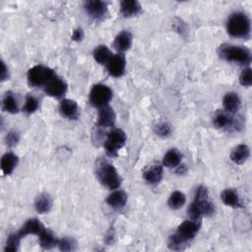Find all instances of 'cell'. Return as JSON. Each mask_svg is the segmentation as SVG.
Here are the masks:
<instances>
[{
  "mask_svg": "<svg viewBox=\"0 0 252 252\" xmlns=\"http://www.w3.org/2000/svg\"><path fill=\"white\" fill-rule=\"evenodd\" d=\"M95 174L98 181L111 190L119 188L122 181L116 168L104 158H99L96 161Z\"/></svg>",
  "mask_w": 252,
  "mask_h": 252,
  "instance_id": "cell-1",
  "label": "cell"
},
{
  "mask_svg": "<svg viewBox=\"0 0 252 252\" xmlns=\"http://www.w3.org/2000/svg\"><path fill=\"white\" fill-rule=\"evenodd\" d=\"M226 31L233 37L247 39L250 37L251 21L245 13L234 12L227 19Z\"/></svg>",
  "mask_w": 252,
  "mask_h": 252,
  "instance_id": "cell-2",
  "label": "cell"
},
{
  "mask_svg": "<svg viewBox=\"0 0 252 252\" xmlns=\"http://www.w3.org/2000/svg\"><path fill=\"white\" fill-rule=\"evenodd\" d=\"M218 54L220 58L225 61L235 62L244 65H248L252 59L251 51L247 47L228 43H223L220 45L218 48Z\"/></svg>",
  "mask_w": 252,
  "mask_h": 252,
  "instance_id": "cell-3",
  "label": "cell"
},
{
  "mask_svg": "<svg viewBox=\"0 0 252 252\" xmlns=\"http://www.w3.org/2000/svg\"><path fill=\"white\" fill-rule=\"evenodd\" d=\"M57 75L51 68L43 65H35L30 68L27 73L30 86L35 88H44Z\"/></svg>",
  "mask_w": 252,
  "mask_h": 252,
  "instance_id": "cell-4",
  "label": "cell"
},
{
  "mask_svg": "<svg viewBox=\"0 0 252 252\" xmlns=\"http://www.w3.org/2000/svg\"><path fill=\"white\" fill-rule=\"evenodd\" d=\"M126 143V134L123 130L119 128L112 129L106 134L104 140V150L108 157H116L118 151Z\"/></svg>",
  "mask_w": 252,
  "mask_h": 252,
  "instance_id": "cell-5",
  "label": "cell"
},
{
  "mask_svg": "<svg viewBox=\"0 0 252 252\" xmlns=\"http://www.w3.org/2000/svg\"><path fill=\"white\" fill-rule=\"evenodd\" d=\"M112 98L111 89L103 84H96L93 86L90 92V102L93 106L102 107L108 104Z\"/></svg>",
  "mask_w": 252,
  "mask_h": 252,
  "instance_id": "cell-6",
  "label": "cell"
},
{
  "mask_svg": "<svg viewBox=\"0 0 252 252\" xmlns=\"http://www.w3.org/2000/svg\"><path fill=\"white\" fill-rule=\"evenodd\" d=\"M213 123L215 127L219 129H233V130H240L243 126L241 119L234 118L232 114L224 111L219 110L213 116Z\"/></svg>",
  "mask_w": 252,
  "mask_h": 252,
  "instance_id": "cell-7",
  "label": "cell"
},
{
  "mask_svg": "<svg viewBox=\"0 0 252 252\" xmlns=\"http://www.w3.org/2000/svg\"><path fill=\"white\" fill-rule=\"evenodd\" d=\"M193 202L197 205L202 217L203 216L210 217V216L214 215L216 208H215L214 203L212 201H210L209 192L205 186L201 185L198 187V189L196 190L195 199Z\"/></svg>",
  "mask_w": 252,
  "mask_h": 252,
  "instance_id": "cell-8",
  "label": "cell"
},
{
  "mask_svg": "<svg viewBox=\"0 0 252 252\" xmlns=\"http://www.w3.org/2000/svg\"><path fill=\"white\" fill-rule=\"evenodd\" d=\"M200 227H201V220L189 219L178 225L177 230L174 234L184 243H187L189 240L195 237Z\"/></svg>",
  "mask_w": 252,
  "mask_h": 252,
  "instance_id": "cell-9",
  "label": "cell"
},
{
  "mask_svg": "<svg viewBox=\"0 0 252 252\" xmlns=\"http://www.w3.org/2000/svg\"><path fill=\"white\" fill-rule=\"evenodd\" d=\"M105 65L107 72L110 76L114 78H119L123 76L126 67V60L123 53H117L112 55Z\"/></svg>",
  "mask_w": 252,
  "mask_h": 252,
  "instance_id": "cell-10",
  "label": "cell"
},
{
  "mask_svg": "<svg viewBox=\"0 0 252 252\" xmlns=\"http://www.w3.org/2000/svg\"><path fill=\"white\" fill-rule=\"evenodd\" d=\"M86 12L95 20L103 19L108 12L107 3L100 0H89L84 3Z\"/></svg>",
  "mask_w": 252,
  "mask_h": 252,
  "instance_id": "cell-11",
  "label": "cell"
},
{
  "mask_svg": "<svg viewBox=\"0 0 252 252\" xmlns=\"http://www.w3.org/2000/svg\"><path fill=\"white\" fill-rule=\"evenodd\" d=\"M67 89L68 87L65 81L60 79L58 76H56L43 88V91L49 96H52L55 98H61L65 95Z\"/></svg>",
  "mask_w": 252,
  "mask_h": 252,
  "instance_id": "cell-12",
  "label": "cell"
},
{
  "mask_svg": "<svg viewBox=\"0 0 252 252\" xmlns=\"http://www.w3.org/2000/svg\"><path fill=\"white\" fill-rule=\"evenodd\" d=\"M116 115L113 108L109 105H105L98 108L96 125L98 127H113L115 124Z\"/></svg>",
  "mask_w": 252,
  "mask_h": 252,
  "instance_id": "cell-13",
  "label": "cell"
},
{
  "mask_svg": "<svg viewBox=\"0 0 252 252\" xmlns=\"http://www.w3.org/2000/svg\"><path fill=\"white\" fill-rule=\"evenodd\" d=\"M59 111L67 119L75 120L79 117V106L75 100L70 98H63L60 101Z\"/></svg>",
  "mask_w": 252,
  "mask_h": 252,
  "instance_id": "cell-14",
  "label": "cell"
},
{
  "mask_svg": "<svg viewBox=\"0 0 252 252\" xmlns=\"http://www.w3.org/2000/svg\"><path fill=\"white\" fill-rule=\"evenodd\" d=\"M162 164L160 163H154L150 165L147 169L144 170L143 176L144 179L151 185H157L160 182L163 176V168Z\"/></svg>",
  "mask_w": 252,
  "mask_h": 252,
  "instance_id": "cell-15",
  "label": "cell"
},
{
  "mask_svg": "<svg viewBox=\"0 0 252 252\" xmlns=\"http://www.w3.org/2000/svg\"><path fill=\"white\" fill-rule=\"evenodd\" d=\"M44 225L37 219H30L28 220L24 225L18 230V234L21 238L27 236L28 234H39L43 229Z\"/></svg>",
  "mask_w": 252,
  "mask_h": 252,
  "instance_id": "cell-16",
  "label": "cell"
},
{
  "mask_svg": "<svg viewBox=\"0 0 252 252\" xmlns=\"http://www.w3.org/2000/svg\"><path fill=\"white\" fill-rule=\"evenodd\" d=\"M113 45L119 53H123L124 51H127L132 45L131 32H129L128 31H122L121 32H119L114 38Z\"/></svg>",
  "mask_w": 252,
  "mask_h": 252,
  "instance_id": "cell-17",
  "label": "cell"
},
{
  "mask_svg": "<svg viewBox=\"0 0 252 252\" xmlns=\"http://www.w3.org/2000/svg\"><path fill=\"white\" fill-rule=\"evenodd\" d=\"M127 200H128V196L126 192L122 190H116L107 196V198L105 199V202L111 208L115 210H120L126 205Z\"/></svg>",
  "mask_w": 252,
  "mask_h": 252,
  "instance_id": "cell-18",
  "label": "cell"
},
{
  "mask_svg": "<svg viewBox=\"0 0 252 252\" xmlns=\"http://www.w3.org/2000/svg\"><path fill=\"white\" fill-rule=\"evenodd\" d=\"M142 6L136 0H123L120 2V13L126 17H134L140 14Z\"/></svg>",
  "mask_w": 252,
  "mask_h": 252,
  "instance_id": "cell-19",
  "label": "cell"
},
{
  "mask_svg": "<svg viewBox=\"0 0 252 252\" xmlns=\"http://www.w3.org/2000/svg\"><path fill=\"white\" fill-rule=\"evenodd\" d=\"M240 103L241 101L238 94L232 92L226 93L222 98V105H223L224 111L230 114H233L238 110Z\"/></svg>",
  "mask_w": 252,
  "mask_h": 252,
  "instance_id": "cell-20",
  "label": "cell"
},
{
  "mask_svg": "<svg viewBox=\"0 0 252 252\" xmlns=\"http://www.w3.org/2000/svg\"><path fill=\"white\" fill-rule=\"evenodd\" d=\"M19 162V158L13 153H6L1 158V170L4 175L11 174Z\"/></svg>",
  "mask_w": 252,
  "mask_h": 252,
  "instance_id": "cell-21",
  "label": "cell"
},
{
  "mask_svg": "<svg viewBox=\"0 0 252 252\" xmlns=\"http://www.w3.org/2000/svg\"><path fill=\"white\" fill-rule=\"evenodd\" d=\"M249 156H250V150L248 146L244 144H240L231 151L230 159L236 164H241L248 159Z\"/></svg>",
  "mask_w": 252,
  "mask_h": 252,
  "instance_id": "cell-22",
  "label": "cell"
},
{
  "mask_svg": "<svg viewBox=\"0 0 252 252\" xmlns=\"http://www.w3.org/2000/svg\"><path fill=\"white\" fill-rule=\"evenodd\" d=\"M38 238H39V245L46 250L52 249L53 247L58 245V241L59 239L55 237V235L52 233V231L44 228L39 234H38Z\"/></svg>",
  "mask_w": 252,
  "mask_h": 252,
  "instance_id": "cell-23",
  "label": "cell"
},
{
  "mask_svg": "<svg viewBox=\"0 0 252 252\" xmlns=\"http://www.w3.org/2000/svg\"><path fill=\"white\" fill-rule=\"evenodd\" d=\"M52 207V199L46 194L42 193L34 201V208L38 214H46L51 210Z\"/></svg>",
  "mask_w": 252,
  "mask_h": 252,
  "instance_id": "cell-24",
  "label": "cell"
},
{
  "mask_svg": "<svg viewBox=\"0 0 252 252\" xmlns=\"http://www.w3.org/2000/svg\"><path fill=\"white\" fill-rule=\"evenodd\" d=\"M181 162V154L176 149H170L162 158V165L165 167H177Z\"/></svg>",
  "mask_w": 252,
  "mask_h": 252,
  "instance_id": "cell-25",
  "label": "cell"
},
{
  "mask_svg": "<svg viewBox=\"0 0 252 252\" xmlns=\"http://www.w3.org/2000/svg\"><path fill=\"white\" fill-rule=\"evenodd\" d=\"M2 108L6 112L12 113V114H15L19 111L18 100L14 95V94H12L11 92H8L4 94L2 99Z\"/></svg>",
  "mask_w": 252,
  "mask_h": 252,
  "instance_id": "cell-26",
  "label": "cell"
},
{
  "mask_svg": "<svg viewBox=\"0 0 252 252\" xmlns=\"http://www.w3.org/2000/svg\"><path fill=\"white\" fill-rule=\"evenodd\" d=\"M221 201L223 202L224 205L232 208H238L241 206L238 194L235 190L233 189H225L221 192L220 195Z\"/></svg>",
  "mask_w": 252,
  "mask_h": 252,
  "instance_id": "cell-27",
  "label": "cell"
},
{
  "mask_svg": "<svg viewBox=\"0 0 252 252\" xmlns=\"http://www.w3.org/2000/svg\"><path fill=\"white\" fill-rule=\"evenodd\" d=\"M93 55L98 64H106L109 58L112 56V53L106 45H98L94 49Z\"/></svg>",
  "mask_w": 252,
  "mask_h": 252,
  "instance_id": "cell-28",
  "label": "cell"
},
{
  "mask_svg": "<svg viewBox=\"0 0 252 252\" xmlns=\"http://www.w3.org/2000/svg\"><path fill=\"white\" fill-rule=\"evenodd\" d=\"M185 202H186V197L184 193H182L181 191H174L170 194L167 201V205L172 210H178L181 207H183Z\"/></svg>",
  "mask_w": 252,
  "mask_h": 252,
  "instance_id": "cell-29",
  "label": "cell"
},
{
  "mask_svg": "<svg viewBox=\"0 0 252 252\" xmlns=\"http://www.w3.org/2000/svg\"><path fill=\"white\" fill-rule=\"evenodd\" d=\"M21 239L22 238L20 237L18 232L11 233L7 238V241H6V244L4 247V251L5 252H16L19 249Z\"/></svg>",
  "mask_w": 252,
  "mask_h": 252,
  "instance_id": "cell-30",
  "label": "cell"
},
{
  "mask_svg": "<svg viewBox=\"0 0 252 252\" xmlns=\"http://www.w3.org/2000/svg\"><path fill=\"white\" fill-rule=\"evenodd\" d=\"M38 99L32 95V94H29L26 96V100H25V104L23 106V112H25L26 114L30 115V114H32L33 112H35L38 108Z\"/></svg>",
  "mask_w": 252,
  "mask_h": 252,
  "instance_id": "cell-31",
  "label": "cell"
},
{
  "mask_svg": "<svg viewBox=\"0 0 252 252\" xmlns=\"http://www.w3.org/2000/svg\"><path fill=\"white\" fill-rule=\"evenodd\" d=\"M186 243H184L182 240H180L174 233L171 234L169 236V239H168V248L171 249V250H177V251H180V250H183L185 249L186 247Z\"/></svg>",
  "mask_w": 252,
  "mask_h": 252,
  "instance_id": "cell-32",
  "label": "cell"
},
{
  "mask_svg": "<svg viewBox=\"0 0 252 252\" xmlns=\"http://www.w3.org/2000/svg\"><path fill=\"white\" fill-rule=\"evenodd\" d=\"M57 246L61 251H72L76 248V242L72 238L63 237L59 239Z\"/></svg>",
  "mask_w": 252,
  "mask_h": 252,
  "instance_id": "cell-33",
  "label": "cell"
},
{
  "mask_svg": "<svg viewBox=\"0 0 252 252\" xmlns=\"http://www.w3.org/2000/svg\"><path fill=\"white\" fill-rule=\"evenodd\" d=\"M154 131L159 137H166V136H168L170 134L171 127L166 122H160V123H158V124H157L155 126Z\"/></svg>",
  "mask_w": 252,
  "mask_h": 252,
  "instance_id": "cell-34",
  "label": "cell"
},
{
  "mask_svg": "<svg viewBox=\"0 0 252 252\" xmlns=\"http://www.w3.org/2000/svg\"><path fill=\"white\" fill-rule=\"evenodd\" d=\"M239 83L244 87H250L252 85V72L250 68H245L240 76H239Z\"/></svg>",
  "mask_w": 252,
  "mask_h": 252,
  "instance_id": "cell-35",
  "label": "cell"
},
{
  "mask_svg": "<svg viewBox=\"0 0 252 252\" xmlns=\"http://www.w3.org/2000/svg\"><path fill=\"white\" fill-rule=\"evenodd\" d=\"M20 140V135L17 131L12 130L10 132H8V134L5 137V143L8 147H13L15 146Z\"/></svg>",
  "mask_w": 252,
  "mask_h": 252,
  "instance_id": "cell-36",
  "label": "cell"
},
{
  "mask_svg": "<svg viewBox=\"0 0 252 252\" xmlns=\"http://www.w3.org/2000/svg\"><path fill=\"white\" fill-rule=\"evenodd\" d=\"M172 27H173V29H174L177 32H179V33L182 34V35L185 34V33L187 32V31H188L187 25H186L181 19H179V18H175V19L173 20Z\"/></svg>",
  "mask_w": 252,
  "mask_h": 252,
  "instance_id": "cell-37",
  "label": "cell"
},
{
  "mask_svg": "<svg viewBox=\"0 0 252 252\" xmlns=\"http://www.w3.org/2000/svg\"><path fill=\"white\" fill-rule=\"evenodd\" d=\"M84 37V32L81 28H77L74 30L73 33H72V39L74 41H81Z\"/></svg>",
  "mask_w": 252,
  "mask_h": 252,
  "instance_id": "cell-38",
  "label": "cell"
},
{
  "mask_svg": "<svg viewBox=\"0 0 252 252\" xmlns=\"http://www.w3.org/2000/svg\"><path fill=\"white\" fill-rule=\"evenodd\" d=\"M0 78H1V81H5L9 78V71H8V68L7 66L5 65V63L2 61L1 62V74H0Z\"/></svg>",
  "mask_w": 252,
  "mask_h": 252,
  "instance_id": "cell-39",
  "label": "cell"
},
{
  "mask_svg": "<svg viewBox=\"0 0 252 252\" xmlns=\"http://www.w3.org/2000/svg\"><path fill=\"white\" fill-rule=\"evenodd\" d=\"M113 238H114V231L113 229H109L108 233L105 236V242L107 244H111L113 242Z\"/></svg>",
  "mask_w": 252,
  "mask_h": 252,
  "instance_id": "cell-40",
  "label": "cell"
}]
</instances>
